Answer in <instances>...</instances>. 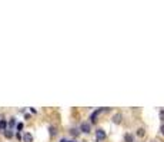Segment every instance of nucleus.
Returning a JSON list of instances; mask_svg holds the SVG:
<instances>
[{"label":"nucleus","instance_id":"f257e3e1","mask_svg":"<svg viewBox=\"0 0 164 142\" xmlns=\"http://www.w3.org/2000/svg\"><path fill=\"white\" fill-rule=\"evenodd\" d=\"M91 129V125L89 124V122H83V124L80 125V131L81 132H84V134H89Z\"/></svg>","mask_w":164,"mask_h":142},{"label":"nucleus","instance_id":"f03ea898","mask_svg":"<svg viewBox=\"0 0 164 142\" xmlns=\"http://www.w3.org/2000/svg\"><path fill=\"white\" fill-rule=\"evenodd\" d=\"M96 139H97V141H104V139H106V132H104L103 129H97Z\"/></svg>","mask_w":164,"mask_h":142},{"label":"nucleus","instance_id":"7ed1b4c3","mask_svg":"<svg viewBox=\"0 0 164 142\" xmlns=\"http://www.w3.org/2000/svg\"><path fill=\"white\" fill-rule=\"evenodd\" d=\"M23 142H33V136H32V134H24L23 135Z\"/></svg>","mask_w":164,"mask_h":142},{"label":"nucleus","instance_id":"20e7f679","mask_svg":"<svg viewBox=\"0 0 164 142\" xmlns=\"http://www.w3.org/2000/svg\"><path fill=\"white\" fill-rule=\"evenodd\" d=\"M101 112V109H97V111H94V112L91 114V117H90V119H91V122H96V118H97V115Z\"/></svg>","mask_w":164,"mask_h":142},{"label":"nucleus","instance_id":"39448f33","mask_svg":"<svg viewBox=\"0 0 164 142\" xmlns=\"http://www.w3.org/2000/svg\"><path fill=\"white\" fill-rule=\"evenodd\" d=\"M113 122L114 124H120L121 122V114H116L113 117Z\"/></svg>","mask_w":164,"mask_h":142},{"label":"nucleus","instance_id":"423d86ee","mask_svg":"<svg viewBox=\"0 0 164 142\" xmlns=\"http://www.w3.org/2000/svg\"><path fill=\"white\" fill-rule=\"evenodd\" d=\"M70 134H71L73 136H79L80 135V129H77V128H71V129H70Z\"/></svg>","mask_w":164,"mask_h":142},{"label":"nucleus","instance_id":"0eeeda50","mask_svg":"<svg viewBox=\"0 0 164 142\" xmlns=\"http://www.w3.org/2000/svg\"><path fill=\"white\" fill-rule=\"evenodd\" d=\"M124 141L126 142H133V135H131V134H126Z\"/></svg>","mask_w":164,"mask_h":142},{"label":"nucleus","instance_id":"6e6552de","mask_svg":"<svg viewBox=\"0 0 164 142\" xmlns=\"http://www.w3.org/2000/svg\"><path fill=\"white\" fill-rule=\"evenodd\" d=\"M49 131H50V135H56V134H57L56 126H50V128H49Z\"/></svg>","mask_w":164,"mask_h":142},{"label":"nucleus","instance_id":"1a4fd4ad","mask_svg":"<svg viewBox=\"0 0 164 142\" xmlns=\"http://www.w3.org/2000/svg\"><path fill=\"white\" fill-rule=\"evenodd\" d=\"M6 125H7V124H6V121H0V129L4 131L6 129Z\"/></svg>","mask_w":164,"mask_h":142},{"label":"nucleus","instance_id":"9d476101","mask_svg":"<svg viewBox=\"0 0 164 142\" xmlns=\"http://www.w3.org/2000/svg\"><path fill=\"white\" fill-rule=\"evenodd\" d=\"M4 136H6V138H11V136H13V132H11V131H6Z\"/></svg>","mask_w":164,"mask_h":142},{"label":"nucleus","instance_id":"9b49d317","mask_svg":"<svg viewBox=\"0 0 164 142\" xmlns=\"http://www.w3.org/2000/svg\"><path fill=\"white\" fill-rule=\"evenodd\" d=\"M9 125H10V128H13V126L16 125V118H11L10 122H9Z\"/></svg>","mask_w":164,"mask_h":142},{"label":"nucleus","instance_id":"f8f14e48","mask_svg":"<svg viewBox=\"0 0 164 142\" xmlns=\"http://www.w3.org/2000/svg\"><path fill=\"white\" fill-rule=\"evenodd\" d=\"M137 135H138V136H144V129H143V128H140V129L137 131Z\"/></svg>","mask_w":164,"mask_h":142},{"label":"nucleus","instance_id":"ddd939ff","mask_svg":"<svg viewBox=\"0 0 164 142\" xmlns=\"http://www.w3.org/2000/svg\"><path fill=\"white\" fill-rule=\"evenodd\" d=\"M16 128H17V131H22L23 129V124H22V122H20V124H17Z\"/></svg>","mask_w":164,"mask_h":142},{"label":"nucleus","instance_id":"4468645a","mask_svg":"<svg viewBox=\"0 0 164 142\" xmlns=\"http://www.w3.org/2000/svg\"><path fill=\"white\" fill-rule=\"evenodd\" d=\"M160 119H161V121H164V109L160 112Z\"/></svg>","mask_w":164,"mask_h":142},{"label":"nucleus","instance_id":"2eb2a0df","mask_svg":"<svg viewBox=\"0 0 164 142\" xmlns=\"http://www.w3.org/2000/svg\"><path fill=\"white\" fill-rule=\"evenodd\" d=\"M160 131H161V134H163V135H164V124L161 125V128H160Z\"/></svg>","mask_w":164,"mask_h":142},{"label":"nucleus","instance_id":"dca6fc26","mask_svg":"<svg viewBox=\"0 0 164 142\" xmlns=\"http://www.w3.org/2000/svg\"><path fill=\"white\" fill-rule=\"evenodd\" d=\"M60 142H68L67 139H64V138H63V139H60Z\"/></svg>","mask_w":164,"mask_h":142},{"label":"nucleus","instance_id":"f3484780","mask_svg":"<svg viewBox=\"0 0 164 142\" xmlns=\"http://www.w3.org/2000/svg\"><path fill=\"white\" fill-rule=\"evenodd\" d=\"M68 142H74V141H68Z\"/></svg>","mask_w":164,"mask_h":142},{"label":"nucleus","instance_id":"a211bd4d","mask_svg":"<svg viewBox=\"0 0 164 142\" xmlns=\"http://www.w3.org/2000/svg\"><path fill=\"white\" fill-rule=\"evenodd\" d=\"M153 142H157V141H153Z\"/></svg>","mask_w":164,"mask_h":142}]
</instances>
